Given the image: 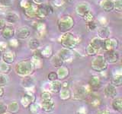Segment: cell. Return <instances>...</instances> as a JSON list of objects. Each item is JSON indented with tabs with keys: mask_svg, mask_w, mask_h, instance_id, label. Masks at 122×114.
Here are the masks:
<instances>
[{
	"mask_svg": "<svg viewBox=\"0 0 122 114\" xmlns=\"http://www.w3.org/2000/svg\"><path fill=\"white\" fill-rule=\"evenodd\" d=\"M79 38L74 33L70 31L63 33L60 37V43L63 48L70 49V50H72L76 47V46L79 44Z\"/></svg>",
	"mask_w": 122,
	"mask_h": 114,
	"instance_id": "1",
	"label": "cell"
},
{
	"mask_svg": "<svg viewBox=\"0 0 122 114\" xmlns=\"http://www.w3.org/2000/svg\"><path fill=\"white\" fill-rule=\"evenodd\" d=\"M15 69L17 75L24 78L29 76L32 73L34 70V67L30 60H24L17 63Z\"/></svg>",
	"mask_w": 122,
	"mask_h": 114,
	"instance_id": "2",
	"label": "cell"
},
{
	"mask_svg": "<svg viewBox=\"0 0 122 114\" xmlns=\"http://www.w3.org/2000/svg\"><path fill=\"white\" fill-rule=\"evenodd\" d=\"M75 25L74 19L70 15L64 14L61 16L57 21V28L60 32H69Z\"/></svg>",
	"mask_w": 122,
	"mask_h": 114,
	"instance_id": "3",
	"label": "cell"
},
{
	"mask_svg": "<svg viewBox=\"0 0 122 114\" xmlns=\"http://www.w3.org/2000/svg\"><path fill=\"white\" fill-rule=\"evenodd\" d=\"M108 64L103 55H96L92 61V69L97 72H102L108 68Z\"/></svg>",
	"mask_w": 122,
	"mask_h": 114,
	"instance_id": "4",
	"label": "cell"
},
{
	"mask_svg": "<svg viewBox=\"0 0 122 114\" xmlns=\"http://www.w3.org/2000/svg\"><path fill=\"white\" fill-rule=\"evenodd\" d=\"M53 13V7L52 5L44 3L43 5H37V11H36V17L41 20L47 18L50 14Z\"/></svg>",
	"mask_w": 122,
	"mask_h": 114,
	"instance_id": "5",
	"label": "cell"
},
{
	"mask_svg": "<svg viewBox=\"0 0 122 114\" xmlns=\"http://www.w3.org/2000/svg\"><path fill=\"white\" fill-rule=\"evenodd\" d=\"M118 47H119V40L117 38H108L103 40L102 49H104L105 52L112 49H117Z\"/></svg>",
	"mask_w": 122,
	"mask_h": 114,
	"instance_id": "6",
	"label": "cell"
},
{
	"mask_svg": "<svg viewBox=\"0 0 122 114\" xmlns=\"http://www.w3.org/2000/svg\"><path fill=\"white\" fill-rule=\"evenodd\" d=\"M90 91L89 86H80L77 87L73 94V97L76 100H84L87 97Z\"/></svg>",
	"mask_w": 122,
	"mask_h": 114,
	"instance_id": "7",
	"label": "cell"
},
{
	"mask_svg": "<svg viewBox=\"0 0 122 114\" xmlns=\"http://www.w3.org/2000/svg\"><path fill=\"white\" fill-rule=\"evenodd\" d=\"M108 64H114L118 62L120 59V54L117 49H112L110 51H106L105 54L103 55Z\"/></svg>",
	"mask_w": 122,
	"mask_h": 114,
	"instance_id": "8",
	"label": "cell"
},
{
	"mask_svg": "<svg viewBox=\"0 0 122 114\" xmlns=\"http://www.w3.org/2000/svg\"><path fill=\"white\" fill-rule=\"evenodd\" d=\"M76 12L78 15L81 16L82 18L85 15L86 13L91 11V6L89 2H81L77 3L76 5Z\"/></svg>",
	"mask_w": 122,
	"mask_h": 114,
	"instance_id": "9",
	"label": "cell"
},
{
	"mask_svg": "<svg viewBox=\"0 0 122 114\" xmlns=\"http://www.w3.org/2000/svg\"><path fill=\"white\" fill-rule=\"evenodd\" d=\"M15 36L16 39L18 40H26L30 37V30L28 27L27 26H22L20 27L17 30H15Z\"/></svg>",
	"mask_w": 122,
	"mask_h": 114,
	"instance_id": "10",
	"label": "cell"
},
{
	"mask_svg": "<svg viewBox=\"0 0 122 114\" xmlns=\"http://www.w3.org/2000/svg\"><path fill=\"white\" fill-rule=\"evenodd\" d=\"M15 34V29L14 27L10 24H6L2 30H1V35L2 37L5 40H10L11 38H13V37Z\"/></svg>",
	"mask_w": 122,
	"mask_h": 114,
	"instance_id": "11",
	"label": "cell"
},
{
	"mask_svg": "<svg viewBox=\"0 0 122 114\" xmlns=\"http://www.w3.org/2000/svg\"><path fill=\"white\" fill-rule=\"evenodd\" d=\"M58 56L63 60V62H70L73 59V53L70 49L62 48L58 52Z\"/></svg>",
	"mask_w": 122,
	"mask_h": 114,
	"instance_id": "12",
	"label": "cell"
},
{
	"mask_svg": "<svg viewBox=\"0 0 122 114\" xmlns=\"http://www.w3.org/2000/svg\"><path fill=\"white\" fill-rule=\"evenodd\" d=\"M34 101H35V97L33 92H30V91H28L21 98V104L25 108L29 107V106L34 103Z\"/></svg>",
	"mask_w": 122,
	"mask_h": 114,
	"instance_id": "13",
	"label": "cell"
},
{
	"mask_svg": "<svg viewBox=\"0 0 122 114\" xmlns=\"http://www.w3.org/2000/svg\"><path fill=\"white\" fill-rule=\"evenodd\" d=\"M15 59H16V54L12 50H5L2 52V59L4 62L11 65L15 62Z\"/></svg>",
	"mask_w": 122,
	"mask_h": 114,
	"instance_id": "14",
	"label": "cell"
},
{
	"mask_svg": "<svg viewBox=\"0 0 122 114\" xmlns=\"http://www.w3.org/2000/svg\"><path fill=\"white\" fill-rule=\"evenodd\" d=\"M104 94L105 95V97L108 98H113V99L115 98L117 94L116 87L112 85V84H109V85H108L105 87Z\"/></svg>",
	"mask_w": 122,
	"mask_h": 114,
	"instance_id": "15",
	"label": "cell"
},
{
	"mask_svg": "<svg viewBox=\"0 0 122 114\" xmlns=\"http://www.w3.org/2000/svg\"><path fill=\"white\" fill-rule=\"evenodd\" d=\"M57 75V80L59 81H63V80L66 79L70 75V69L66 66H61L58 68L56 71Z\"/></svg>",
	"mask_w": 122,
	"mask_h": 114,
	"instance_id": "16",
	"label": "cell"
},
{
	"mask_svg": "<svg viewBox=\"0 0 122 114\" xmlns=\"http://www.w3.org/2000/svg\"><path fill=\"white\" fill-rule=\"evenodd\" d=\"M100 6L105 12H111L114 11V0H102L100 2Z\"/></svg>",
	"mask_w": 122,
	"mask_h": 114,
	"instance_id": "17",
	"label": "cell"
},
{
	"mask_svg": "<svg viewBox=\"0 0 122 114\" xmlns=\"http://www.w3.org/2000/svg\"><path fill=\"white\" fill-rule=\"evenodd\" d=\"M89 87L92 90H98L101 87L100 78L97 75H93L90 78L89 81Z\"/></svg>",
	"mask_w": 122,
	"mask_h": 114,
	"instance_id": "18",
	"label": "cell"
},
{
	"mask_svg": "<svg viewBox=\"0 0 122 114\" xmlns=\"http://www.w3.org/2000/svg\"><path fill=\"white\" fill-rule=\"evenodd\" d=\"M111 34L110 29L106 26H102L98 29V37H99L102 40L109 38Z\"/></svg>",
	"mask_w": 122,
	"mask_h": 114,
	"instance_id": "19",
	"label": "cell"
},
{
	"mask_svg": "<svg viewBox=\"0 0 122 114\" xmlns=\"http://www.w3.org/2000/svg\"><path fill=\"white\" fill-rule=\"evenodd\" d=\"M18 20H19V14L16 12H15V11H9L5 14V21L10 24L18 22Z\"/></svg>",
	"mask_w": 122,
	"mask_h": 114,
	"instance_id": "20",
	"label": "cell"
},
{
	"mask_svg": "<svg viewBox=\"0 0 122 114\" xmlns=\"http://www.w3.org/2000/svg\"><path fill=\"white\" fill-rule=\"evenodd\" d=\"M41 108L46 113H51L52 111L54 110L55 103L53 101V100H47V101H42Z\"/></svg>",
	"mask_w": 122,
	"mask_h": 114,
	"instance_id": "21",
	"label": "cell"
},
{
	"mask_svg": "<svg viewBox=\"0 0 122 114\" xmlns=\"http://www.w3.org/2000/svg\"><path fill=\"white\" fill-rule=\"evenodd\" d=\"M37 8V5H34V4L32 2L28 8L24 9V13L25 14V16H27L29 18H33L34 17H36Z\"/></svg>",
	"mask_w": 122,
	"mask_h": 114,
	"instance_id": "22",
	"label": "cell"
},
{
	"mask_svg": "<svg viewBox=\"0 0 122 114\" xmlns=\"http://www.w3.org/2000/svg\"><path fill=\"white\" fill-rule=\"evenodd\" d=\"M34 85V81L32 78L29 77V76H27V77H24V78L22 79L21 86L28 90L29 89L33 88Z\"/></svg>",
	"mask_w": 122,
	"mask_h": 114,
	"instance_id": "23",
	"label": "cell"
},
{
	"mask_svg": "<svg viewBox=\"0 0 122 114\" xmlns=\"http://www.w3.org/2000/svg\"><path fill=\"white\" fill-rule=\"evenodd\" d=\"M102 43L103 40L99 37H94L91 40L89 45L98 52L100 49H102Z\"/></svg>",
	"mask_w": 122,
	"mask_h": 114,
	"instance_id": "24",
	"label": "cell"
},
{
	"mask_svg": "<svg viewBox=\"0 0 122 114\" xmlns=\"http://www.w3.org/2000/svg\"><path fill=\"white\" fill-rule=\"evenodd\" d=\"M19 109H20V106H19V104L16 101L11 102L10 104L7 106V111L11 114L18 113Z\"/></svg>",
	"mask_w": 122,
	"mask_h": 114,
	"instance_id": "25",
	"label": "cell"
},
{
	"mask_svg": "<svg viewBox=\"0 0 122 114\" xmlns=\"http://www.w3.org/2000/svg\"><path fill=\"white\" fill-rule=\"evenodd\" d=\"M41 56L43 58L50 59L53 56V48L51 46L47 45L41 51Z\"/></svg>",
	"mask_w": 122,
	"mask_h": 114,
	"instance_id": "26",
	"label": "cell"
},
{
	"mask_svg": "<svg viewBox=\"0 0 122 114\" xmlns=\"http://www.w3.org/2000/svg\"><path fill=\"white\" fill-rule=\"evenodd\" d=\"M112 85L114 87H121L122 85V75L121 73L114 74L112 78Z\"/></svg>",
	"mask_w": 122,
	"mask_h": 114,
	"instance_id": "27",
	"label": "cell"
},
{
	"mask_svg": "<svg viewBox=\"0 0 122 114\" xmlns=\"http://www.w3.org/2000/svg\"><path fill=\"white\" fill-rule=\"evenodd\" d=\"M50 89L52 91L53 93H59L60 91L62 89V83L60 82L59 80H56L55 81H53L51 84V87Z\"/></svg>",
	"mask_w": 122,
	"mask_h": 114,
	"instance_id": "28",
	"label": "cell"
},
{
	"mask_svg": "<svg viewBox=\"0 0 122 114\" xmlns=\"http://www.w3.org/2000/svg\"><path fill=\"white\" fill-rule=\"evenodd\" d=\"M112 106L114 110L121 113L122 111V99L118 98H114V100L112 103Z\"/></svg>",
	"mask_w": 122,
	"mask_h": 114,
	"instance_id": "29",
	"label": "cell"
},
{
	"mask_svg": "<svg viewBox=\"0 0 122 114\" xmlns=\"http://www.w3.org/2000/svg\"><path fill=\"white\" fill-rule=\"evenodd\" d=\"M59 94L60 98L62 100H67L71 97V92L68 88H62Z\"/></svg>",
	"mask_w": 122,
	"mask_h": 114,
	"instance_id": "30",
	"label": "cell"
},
{
	"mask_svg": "<svg viewBox=\"0 0 122 114\" xmlns=\"http://www.w3.org/2000/svg\"><path fill=\"white\" fill-rule=\"evenodd\" d=\"M51 62L54 67L56 68H60L61 66H63V60L61 59L60 57L58 56V55L56 56H53L51 57Z\"/></svg>",
	"mask_w": 122,
	"mask_h": 114,
	"instance_id": "31",
	"label": "cell"
},
{
	"mask_svg": "<svg viewBox=\"0 0 122 114\" xmlns=\"http://www.w3.org/2000/svg\"><path fill=\"white\" fill-rule=\"evenodd\" d=\"M40 46H41L40 41L37 39H32L28 42V47L34 51L38 49V48L40 47Z\"/></svg>",
	"mask_w": 122,
	"mask_h": 114,
	"instance_id": "32",
	"label": "cell"
},
{
	"mask_svg": "<svg viewBox=\"0 0 122 114\" xmlns=\"http://www.w3.org/2000/svg\"><path fill=\"white\" fill-rule=\"evenodd\" d=\"M11 71V66L5 62H4L3 61L0 62V72L3 74H8Z\"/></svg>",
	"mask_w": 122,
	"mask_h": 114,
	"instance_id": "33",
	"label": "cell"
},
{
	"mask_svg": "<svg viewBox=\"0 0 122 114\" xmlns=\"http://www.w3.org/2000/svg\"><path fill=\"white\" fill-rule=\"evenodd\" d=\"M34 28L39 34H44L46 30V24L43 22H37L35 24Z\"/></svg>",
	"mask_w": 122,
	"mask_h": 114,
	"instance_id": "34",
	"label": "cell"
},
{
	"mask_svg": "<svg viewBox=\"0 0 122 114\" xmlns=\"http://www.w3.org/2000/svg\"><path fill=\"white\" fill-rule=\"evenodd\" d=\"M9 81V76L6 74H3L0 72V87H5L8 85V83Z\"/></svg>",
	"mask_w": 122,
	"mask_h": 114,
	"instance_id": "35",
	"label": "cell"
},
{
	"mask_svg": "<svg viewBox=\"0 0 122 114\" xmlns=\"http://www.w3.org/2000/svg\"><path fill=\"white\" fill-rule=\"evenodd\" d=\"M82 19L85 21L86 23H89L91 21H93L95 19V15L93 14V12L92 11H89L88 13H86L84 16L82 17Z\"/></svg>",
	"mask_w": 122,
	"mask_h": 114,
	"instance_id": "36",
	"label": "cell"
},
{
	"mask_svg": "<svg viewBox=\"0 0 122 114\" xmlns=\"http://www.w3.org/2000/svg\"><path fill=\"white\" fill-rule=\"evenodd\" d=\"M52 94L51 92L49 91H44L41 94V99L42 101H47V100H52Z\"/></svg>",
	"mask_w": 122,
	"mask_h": 114,
	"instance_id": "37",
	"label": "cell"
},
{
	"mask_svg": "<svg viewBox=\"0 0 122 114\" xmlns=\"http://www.w3.org/2000/svg\"><path fill=\"white\" fill-rule=\"evenodd\" d=\"M86 53H87L88 56H95L97 55L98 51L96 50V49H95L92 47H91V46L89 44L87 46V47H86Z\"/></svg>",
	"mask_w": 122,
	"mask_h": 114,
	"instance_id": "38",
	"label": "cell"
},
{
	"mask_svg": "<svg viewBox=\"0 0 122 114\" xmlns=\"http://www.w3.org/2000/svg\"><path fill=\"white\" fill-rule=\"evenodd\" d=\"M114 10L117 12L121 13L122 11V0H115L114 1Z\"/></svg>",
	"mask_w": 122,
	"mask_h": 114,
	"instance_id": "39",
	"label": "cell"
},
{
	"mask_svg": "<svg viewBox=\"0 0 122 114\" xmlns=\"http://www.w3.org/2000/svg\"><path fill=\"white\" fill-rule=\"evenodd\" d=\"M29 107H30V111L33 114H36L37 113H38V111H39V109L41 108L39 104H35V103H33V104H30L29 106Z\"/></svg>",
	"mask_w": 122,
	"mask_h": 114,
	"instance_id": "40",
	"label": "cell"
},
{
	"mask_svg": "<svg viewBox=\"0 0 122 114\" xmlns=\"http://www.w3.org/2000/svg\"><path fill=\"white\" fill-rule=\"evenodd\" d=\"M86 28L88 30H90V31H93V30H95V29H97L98 24L93 21H91L89 23H86Z\"/></svg>",
	"mask_w": 122,
	"mask_h": 114,
	"instance_id": "41",
	"label": "cell"
},
{
	"mask_svg": "<svg viewBox=\"0 0 122 114\" xmlns=\"http://www.w3.org/2000/svg\"><path fill=\"white\" fill-rule=\"evenodd\" d=\"M14 0H0V6L2 7H9L13 4Z\"/></svg>",
	"mask_w": 122,
	"mask_h": 114,
	"instance_id": "42",
	"label": "cell"
},
{
	"mask_svg": "<svg viewBox=\"0 0 122 114\" xmlns=\"http://www.w3.org/2000/svg\"><path fill=\"white\" fill-rule=\"evenodd\" d=\"M32 2L30 1V0H20V6L21 7V9L24 10L27 8H28L30 4Z\"/></svg>",
	"mask_w": 122,
	"mask_h": 114,
	"instance_id": "43",
	"label": "cell"
},
{
	"mask_svg": "<svg viewBox=\"0 0 122 114\" xmlns=\"http://www.w3.org/2000/svg\"><path fill=\"white\" fill-rule=\"evenodd\" d=\"M47 78L48 80H50L51 82L53 81H55L57 80V75H56V72L55 71H51L47 75Z\"/></svg>",
	"mask_w": 122,
	"mask_h": 114,
	"instance_id": "44",
	"label": "cell"
},
{
	"mask_svg": "<svg viewBox=\"0 0 122 114\" xmlns=\"http://www.w3.org/2000/svg\"><path fill=\"white\" fill-rule=\"evenodd\" d=\"M9 45L11 46V47H17L18 46V40L16 38H11L10 39V41H9Z\"/></svg>",
	"mask_w": 122,
	"mask_h": 114,
	"instance_id": "45",
	"label": "cell"
},
{
	"mask_svg": "<svg viewBox=\"0 0 122 114\" xmlns=\"http://www.w3.org/2000/svg\"><path fill=\"white\" fill-rule=\"evenodd\" d=\"M100 104H101V101H100V100H99L98 97L93 98L92 100V101H91V105L95 106V107L98 106L99 105H100Z\"/></svg>",
	"mask_w": 122,
	"mask_h": 114,
	"instance_id": "46",
	"label": "cell"
},
{
	"mask_svg": "<svg viewBox=\"0 0 122 114\" xmlns=\"http://www.w3.org/2000/svg\"><path fill=\"white\" fill-rule=\"evenodd\" d=\"M64 0H53V5L56 7H60L64 4Z\"/></svg>",
	"mask_w": 122,
	"mask_h": 114,
	"instance_id": "47",
	"label": "cell"
},
{
	"mask_svg": "<svg viewBox=\"0 0 122 114\" xmlns=\"http://www.w3.org/2000/svg\"><path fill=\"white\" fill-rule=\"evenodd\" d=\"M7 111V106L3 104V103L0 102V114H5Z\"/></svg>",
	"mask_w": 122,
	"mask_h": 114,
	"instance_id": "48",
	"label": "cell"
},
{
	"mask_svg": "<svg viewBox=\"0 0 122 114\" xmlns=\"http://www.w3.org/2000/svg\"><path fill=\"white\" fill-rule=\"evenodd\" d=\"M7 47H8V44H7L6 42L0 41V51H1L2 52H5L6 50Z\"/></svg>",
	"mask_w": 122,
	"mask_h": 114,
	"instance_id": "49",
	"label": "cell"
},
{
	"mask_svg": "<svg viewBox=\"0 0 122 114\" xmlns=\"http://www.w3.org/2000/svg\"><path fill=\"white\" fill-rule=\"evenodd\" d=\"M47 0H32V2L36 5H41L46 3Z\"/></svg>",
	"mask_w": 122,
	"mask_h": 114,
	"instance_id": "50",
	"label": "cell"
},
{
	"mask_svg": "<svg viewBox=\"0 0 122 114\" xmlns=\"http://www.w3.org/2000/svg\"><path fill=\"white\" fill-rule=\"evenodd\" d=\"M6 25V21L5 19H0V30H2Z\"/></svg>",
	"mask_w": 122,
	"mask_h": 114,
	"instance_id": "51",
	"label": "cell"
},
{
	"mask_svg": "<svg viewBox=\"0 0 122 114\" xmlns=\"http://www.w3.org/2000/svg\"><path fill=\"white\" fill-rule=\"evenodd\" d=\"M97 114H111V113H110V111L108 109H105L99 110V111L97 113Z\"/></svg>",
	"mask_w": 122,
	"mask_h": 114,
	"instance_id": "52",
	"label": "cell"
},
{
	"mask_svg": "<svg viewBox=\"0 0 122 114\" xmlns=\"http://www.w3.org/2000/svg\"><path fill=\"white\" fill-rule=\"evenodd\" d=\"M5 94V90H4L3 87H0V97H2Z\"/></svg>",
	"mask_w": 122,
	"mask_h": 114,
	"instance_id": "53",
	"label": "cell"
},
{
	"mask_svg": "<svg viewBox=\"0 0 122 114\" xmlns=\"http://www.w3.org/2000/svg\"><path fill=\"white\" fill-rule=\"evenodd\" d=\"M2 52L0 51V60L2 59Z\"/></svg>",
	"mask_w": 122,
	"mask_h": 114,
	"instance_id": "54",
	"label": "cell"
},
{
	"mask_svg": "<svg viewBox=\"0 0 122 114\" xmlns=\"http://www.w3.org/2000/svg\"><path fill=\"white\" fill-rule=\"evenodd\" d=\"M73 1V0H64V2H72Z\"/></svg>",
	"mask_w": 122,
	"mask_h": 114,
	"instance_id": "55",
	"label": "cell"
},
{
	"mask_svg": "<svg viewBox=\"0 0 122 114\" xmlns=\"http://www.w3.org/2000/svg\"><path fill=\"white\" fill-rule=\"evenodd\" d=\"M76 114H83V113H80V112H78V111H77Z\"/></svg>",
	"mask_w": 122,
	"mask_h": 114,
	"instance_id": "56",
	"label": "cell"
},
{
	"mask_svg": "<svg viewBox=\"0 0 122 114\" xmlns=\"http://www.w3.org/2000/svg\"><path fill=\"white\" fill-rule=\"evenodd\" d=\"M5 114H7V113H5Z\"/></svg>",
	"mask_w": 122,
	"mask_h": 114,
	"instance_id": "57",
	"label": "cell"
},
{
	"mask_svg": "<svg viewBox=\"0 0 122 114\" xmlns=\"http://www.w3.org/2000/svg\"><path fill=\"white\" fill-rule=\"evenodd\" d=\"M114 1H115V0H114Z\"/></svg>",
	"mask_w": 122,
	"mask_h": 114,
	"instance_id": "58",
	"label": "cell"
}]
</instances>
